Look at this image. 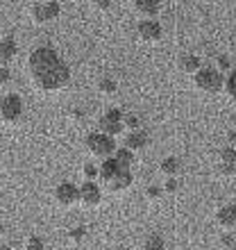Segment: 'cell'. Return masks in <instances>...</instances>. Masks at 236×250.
<instances>
[{
  "mask_svg": "<svg viewBox=\"0 0 236 250\" xmlns=\"http://www.w3.org/2000/svg\"><path fill=\"white\" fill-rule=\"evenodd\" d=\"M159 168H161V173H164L166 178H175L177 173H179V168H182V164H179L177 157H166Z\"/></svg>",
  "mask_w": 236,
  "mask_h": 250,
  "instance_id": "16",
  "label": "cell"
},
{
  "mask_svg": "<svg viewBox=\"0 0 236 250\" xmlns=\"http://www.w3.org/2000/svg\"><path fill=\"white\" fill-rule=\"evenodd\" d=\"M211 2H220V0H211Z\"/></svg>",
  "mask_w": 236,
  "mask_h": 250,
  "instance_id": "35",
  "label": "cell"
},
{
  "mask_svg": "<svg viewBox=\"0 0 236 250\" xmlns=\"http://www.w3.org/2000/svg\"><path fill=\"white\" fill-rule=\"evenodd\" d=\"M112 157L116 159V162L123 166V168H130V166L134 164V152H132L130 148H116Z\"/></svg>",
  "mask_w": 236,
  "mask_h": 250,
  "instance_id": "15",
  "label": "cell"
},
{
  "mask_svg": "<svg viewBox=\"0 0 236 250\" xmlns=\"http://www.w3.org/2000/svg\"><path fill=\"white\" fill-rule=\"evenodd\" d=\"M25 250H46V246H43V241L39 237H30L25 241Z\"/></svg>",
  "mask_w": 236,
  "mask_h": 250,
  "instance_id": "23",
  "label": "cell"
},
{
  "mask_svg": "<svg viewBox=\"0 0 236 250\" xmlns=\"http://www.w3.org/2000/svg\"><path fill=\"white\" fill-rule=\"evenodd\" d=\"M84 237H86V228H75V230H71V239H73V241H82Z\"/></svg>",
  "mask_w": 236,
  "mask_h": 250,
  "instance_id": "28",
  "label": "cell"
},
{
  "mask_svg": "<svg viewBox=\"0 0 236 250\" xmlns=\"http://www.w3.org/2000/svg\"><path fill=\"white\" fill-rule=\"evenodd\" d=\"M0 237H2V223H0Z\"/></svg>",
  "mask_w": 236,
  "mask_h": 250,
  "instance_id": "33",
  "label": "cell"
},
{
  "mask_svg": "<svg viewBox=\"0 0 236 250\" xmlns=\"http://www.w3.org/2000/svg\"><path fill=\"white\" fill-rule=\"evenodd\" d=\"M93 7L100 12H107V9H112V0H93Z\"/></svg>",
  "mask_w": 236,
  "mask_h": 250,
  "instance_id": "29",
  "label": "cell"
},
{
  "mask_svg": "<svg viewBox=\"0 0 236 250\" xmlns=\"http://www.w3.org/2000/svg\"><path fill=\"white\" fill-rule=\"evenodd\" d=\"M223 89L227 93V98L236 103V68H232V73L223 80Z\"/></svg>",
  "mask_w": 236,
  "mask_h": 250,
  "instance_id": "17",
  "label": "cell"
},
{
  "mask_svg": "<svg viewBox=\"0 0 236 250\" xmlns=\"http://www.w3.org/2000/svg\"><path fill=\"white\" fill-rule=\"evenodd\" d=\"M134 2V12L141 16V19H155L161 9V2L159 0H132Z\"/></svg>",
  "mask_w": 236,
  "mask_h": 250,
  "instance_id": "11",
  "label": "cell"
},
{
  "mask_svg": "<svg viewBox=\"0 0 236 250\" xmlns=\"http://www.w3.org/2000/svg\"><path fill=\"white\" fill-rule=\"evenodd\" d=\"M230 141H232V146L236 144V132H230Z\"/></svg>",
  "mask_w": 236,
  "mask_h": 250,
  "instance_id": "31",
  "label": "cell"
},
{
  "mask_svg": "<svg viewBox=\"0 0 236 250\" xmlns=\"http://www.w3.org/2000/svg\"><path fill=\"white\" fill-rule=\"evenodd\" d=\"M34 2H48V0H34Z\"/></svg>",
  "mask_w": 236,
  "mask_h": 250,
  "instance_id": "34",
  "label": "cell"
},
{
  "mask_svg": "<svg viewBox=\"0 0 236 250\" xmlns=\"http://www.w3.org/2000/svg\"><path fill=\"white\" fill-rule=\"evenodd\" d=\"M0 250H14V248H9V246H0Z\"/></svg>",
  "mask_w": 236,
  "mask_h": 250,
  "instance_id": "32",
  "label": "cell"
},
{
  "mask_svg": "<svg viewBox=\"0 0 236 250\" xmlns=\"http://www.w3.org/2000/svg\"><path fill=\"white\" fill-rule=\"evenodd\" d=\"M220 164H232V166H236V148L234 146H227V148H223L220 150Z\"/></svg>",
  "mask_w": 236,
  "mask_h": 250,
  "instance_id": "20",
  "label": "cell"
},
{
  "mask_svg": "<svg viewBox=\"0 0 236 250\" xmlns=\"http://www.w3.org/2000/svg\"><path fill=\"white\" fill-rule=\"evenodd\" d=\"M148 144H150L148 132H143L141 127H138V130H130V134L125 137V148H130L132 152L143 150V148H148Z\"/></svg>",
  "mask_w": 236,
  "mask_h": 250,
  "instance_id": "9",
  "label": "cell"
},
{
  "mask_svg": "<svg viewBox=\"0 0 236 250\" xmlns=\"http://www.w3.org/2000/svg\"><path fill=\"white\" fill-rule=\"evenodd\" d=\"M234 178H236V175H234Z\"/></svg>",
  "mask_w": 236,
  "mask_h": 250,
  "instance_id": "36",
  "label": "cell"
},
{
  "mask_svg": "<svg viewBox=\"0 0 236 250\" xmlns=\"http://www.w3.org/2000/svg\"><path fill=\"white\" fill-rule=\"evenodd\" d=\"M143 250H166V241L159 234H150V237L145 239Z\"/></svg>",
  "mask_w": 236,
  "mask_h": 250,
  "instance_id": "19",
  "label": "cell"
},
{
  "mask_svg": "<svg viewBox=\"0 0 236 250\" xmlns=\"http://www.w3.org/2000/svg\"><path fill=\"white\" fill-rule=\"evenodd\" d=\"M123 125L127 130H138L141 127V119L137 114H123Z\"/></svg>",
  "mask_w": 236,
  "mask_h": 250,
  "instance_id": "21",
  "label": "cell"
},
{
  "mask_svg": "<svg viewBox=\"0 0 236 250\" xmlns=\"http://www.w3.org/2000/svg\"><path fill=\"white\" fill-rule=\"evenodd\" d=\"M98 91L102 93V96H114V93L118 91V84L112 78H100L98 80Z\"/></svg>",
  "mask_w": 236,
  "mask_h": 250,
  "instance_id": "18",
  "label": "cell"
},
{
  "mask_svg": "<svg viewBox=\"0 0 236 250\" xmlns=\"http://www.w3.org/2000/svg\"><path fill=\"white\" fill-rule=\"evenodd\" d=\"M98 130L102 132V134H107V137H114L116 139L118 134H123V130H125V125L120 123V121H109V119H102L98 121Z\"/></svg>",
  "mask_w": 236,
  "mask_h": 250,
  "instance_id": "13",
  "label": "cell"
},
{
  "mask_svg": "<svg viewBox=\"0 0 236 250\" xmlns=\"http://www.w3.org/2000/svg\"><path fill=\"white\" fill-rule=\"evenodd\" d=\"M27 71H30L32 84L43 93L61 91L71 82V68H68V64L50 46L34 48L32 53H30V60H27Z\"/></svg>",
  "mask_w": 236,
  "mask_h": 250,
  "instance_id": "1",
  "label": "cell"
},
{
  "mask_svg": "<svg viewBox=\"0 0 236 250\" xmlns=\"http://www.w3.org/2000/svg\"><path fill=\"white\" fill-rule=\"evenodd\" d=\"M9 80H12V73H9V68H7V66H0V86L9 84Z\"/></svg>",
  "mask_w": 236,
  "mask_h": 250,
  "instance_id": "26",
  "label": "cell"
},
{
  "mask_svg": "<svg viewBox=\"0 0 236 250\" xmlns=\"http://www.w3.org/2000/svg\"><path fill=\"white\" fill-rule=\"evenodd\" d=\"M23 116V100L19 93H5L0 98V119L5 123H19Z\"/></svg>",
  "mask_w": 236,
  "mask_h": 250,
  "instance_id": "4",
  "label": "cell"
},
{
  "mask_svg": "<svg viewBox=\"0 0 236 250\" xmlns=\"http://www.w3.org/2000/svg\"><path fill=\"white\" fill-rule=\"evenodd\" d=\"M82 173H84V178H86V180H91V182H96V180H98V166H93V164H84Z\"/></svg>",
  "mask_w": 236,
  "mask_h": 250,
  "instance_id": "22",
  "label": "cell"
},
{
  "mask_svg": "<svg viewBox=\"0 0 236 250\" xmlns=\"http://www.w3.org/2000/svg\"><path fill=\"white\" fill-rule=\"evenodd\" d=\"M177 66H179V71H182V73L193 75V73L202 66V62H200V57H196V55H182V57L177 60Z\"/></svg>",
  "mask_w": 236,
  "mask_h": 250,
  "instance_id": "14",
  "label": "cell"
},
{
  "mask_svg": "<svg viewBox=\"0 0 236 250\" xmlns=\"http://www.w3.org/2000/svg\"><path fill=\"white\" fill-rule=\"evenodd\" d=\"M161 193H164V189H161V187H150V189H148V198H150V200L161 198Z\"/></svg>",
  "mask_w": 236,
  "mask_h": 250,
  "instance_id": "30",
  "label": "cell"
},
{
  "mask_svg": "<svg viewBox=\"0 0 236 250\" xmlns=\"http://www.w3.org/2000/svg\"><path fill=\"white\" fill-rule=\"evenodd\" d=\"M19 53V43L12 39V37H5V39H0V66H7L9 62L16 57Z\"/></svg>",
  "mask_w": 236,
  "mask_h": 250,
  "instance_id": "12",
  "label": "cell"
},
{
  "mask_svg": "<svg viewBox=\"0 0 236 250\" xmlns=\"http://www.w3.org/2000/svg\"><path fill=\"white\" fill-rule=\"evenodd\" d=\"M55 200L59 207H73L79 203V189L73 182H61L55 189Z\"/></svg>",
  "mask_w": 236,
  "mask_h": 250,
  "instance_id": "6",
  "label": "cell"
},
{
  "mask_svg": "<svg viewBox=\"0 0 236 250\" xmlns=\"http://www.w3.org/2000/svg\"><path fill=\"white\" fill-rule=\"evenodd\" d=\"M179 189V182H177L175 178H168L164 185V193H175V191Z\"/></svg>",
  "mask_w": 236,
  "mask_h": 250,
  "instance_id": "24",
  "label": "cell"
},
{
  "mask_svg": "<svg viewBox=\"0 0 236 250\" xmlns=\"http://www.w3.org/2000/svg\"><path fill=\"white\" fill-rule=\"evenodd\" d=\"M137 32L145 43H157V41L161 39V25H159L155 19H143L138 23Z\"/></svg>",
  "mask_w": 236,
  "mask_h": 250,
  "instance_id": "8",
  "label": "cell"
},
{
  "mask_svg": "<svg viewBox=\"0 0 236 250\" xmlns=\"http://www.w3.org/2000/svg\"><path fill=\"white\" fill-rule=\"evenodd\" d=\"M216 218H218V225H220L223 230L234 232L236 230V205H225V207H220Z\"/></svg>",
  "mask_w": 236,
  "mask_h": 250,
  "instance_id": "10",
  "label": "cell"
},
{
  "mask_svg": "<svg viewBox=\"0 0 236 250\" xmlns=\"http://www.w3.org/2000/svg\"><path fill=\"white\" fill-rule=\"evenodd\" d=\"M223 73L218 71V68H211V66H200L196 73H193V84H196L197 91L202 93H220L223 89Z\"/></svg>",
  "mask_w": 236,
  "mask_h": 250,
  "instance_id": "2",
  "label": "cell"
},
{
  "mask_svg": "<svg viewBox=\"0 0 236 250\" xmlns=\"http://www.w3.org/2000/svg\"><path fill=\"white\" fill-rule=\"evenodd\" d=\"M30 14H32L34 23H50V21L59 19L61 7H59V2H55V0H48V2H34Z\"/></svg>",
  "mask_w": 236,
  "mask_h": 250,
  "instance_id": "5",
  "label": "cell"
},
{
  "mask_svg": "<svg viewBox=\"0 0 236 250\" xmlns=\"http://www.w3.org/2000/svg\"><path fill=\"white\" fill-rule=\"evenodd\" d=\"M86 150L91 152L93 157L107 159L112 157L114 150H116V141H114V137H107L102 132H91L86 137Z\"/></svg>",
  "mask_w": 236,
  "mask_h": 250,
  "instance_id": "3",
  "label": "cell"
},
{
  "mask_svg": "<svg viewBox=\"0 0 236 250\" xmlns=\"http://www.w3.org/2000/svg\"><path fill=\"white\" fill-rule=\"evenodd\" d=\"M105 119L120 121V123H123V112H120V109H116V107H114V109H107V112H105Z\"/></svg>",
  "mask_w": 236,
  "mask_h": 250,
  "instance_id": "25",
  "label": "cell"
},
{
  "mask_svg": "<svg viewBox=\"0 0 236 250\" xmlns=\"http://www.w3.org/2000/svg\"><path fill=\"white\" fill-rule=\"evenodd\" d=\"M230 68H232L230 57H225V55H220V57H218V71L223 73V71H230Z\"/></svg>",
  "mask_w": 236,
  "mask_h": 250,
  "instance_id": "27",
  "label": "cell"
},
{
  "mask_svg": "<svg viewBox=\"0 0 236 250\" xmlns=\"http://www.w3.org/2000/svg\"><path fill=\"white\" fill-rule=\"evenodd\" d=\"M79 189V203L84 205L86 209H93V207H98L100 200H102V191H100V187L96 185V182H91V180H86L82 187H78Z\"/></svg>",
  "mask_w": 236,
  "mask_h": 250,
  "instance_id": "7",
  "label": "cell"
}]
</instances>
